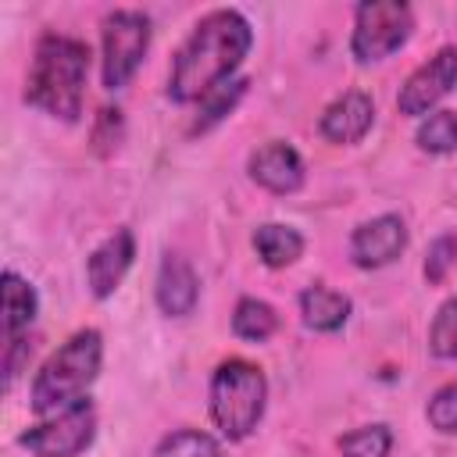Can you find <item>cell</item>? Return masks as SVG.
<instances>
[{"mask_svg": "<svg viewBox=\"0 0 457 457\" xmlns=\"http://www.w3.org/2000/svg\"><path fill=\"white\" fill-rule=\"evenodd\" d=\"M453 264H457V236L453 232H443V236H436L428 243V253H425V264H421L425 282L428 286H439L450 275Z\"/></svg>", "mask_w": 457, "mask_h": 457, "instance_id": "obj_23", "label": "cell"}, {"mask_svg": "<svg viewBox=\"0 0 457 457\" xmlns=\"http://www.w3.org/2000/svg\"><path fill=\"white\" fill-rule=\"evenodd\" d=\"M121 139V111L118 107H104L100 111V121L93 129V143L100 154H111V146H118Z\"/></svg>", "mask_w": 457, "mask_h": 457, "instance_id": "obj_25", "label": "cell"}, {"mask_svg": "<svg viewBox=\"0 0 457 457\" xmlns=\"http://www.w3.org/2000/svg\"><path fill=\"white\" fill-rule=\"evenodd\" d=\"M100 361H104V336L96 328H79L75 336H68L32 378V393H29L32 411L46 418L86 400V389L100 375Z\"/></svg>", "mask_w": 457, "mask_h": 457, "instance_id": "obj_3", "label": "cell"}, {"mask_svg": "<svg viewBox=\"0 0 457 457\" xmlns=\"http://www.w3.org/2000/svg\"><path fill=\"white\" fill-rule=\"evenodd\" d=\"M425 418L436 432L443 436H453L457 432V378L439 386L432 396H428V407H425Z\"/></svg>", "mask_w": 457, "mask_h": 457, "instance_id": "obj_24", "label": "cell"}, {"mask_svg": "<svg viewBox=\"0 0 457 457\" xmlns=\"http://www.w3.org/2000/svg\"><path fill=\"white\" fill-rule=\"evenodd\" d=\"M104 43V86L107 89H125L132 75L139 71L146 50H150V18L132 7H118L104 18L100 29Z\"/></svg>", "mask_w": 457, "mask_h": 457, "instance_id": "obj_6", "label": "cell"}, {"mask_svg": "<svg viewBox=\"0 0 457 457\" xmlns=\"http://www.w3.org/2000/svg\"><path fill=\"white\" fill-rule=\"evenodd\" d=\"M93 436H96V411L86 396L57 414H46L43 421L29 425L18 436V446H25L32 457H79L82 450H89Z\"/></svg>", "mask_w": 457, "mask_h": 457, "instance_id": "obj_7", "label": "cell"}, {"mask_svg": "<svg viewBox=\"0 0 457 457\" xmlns=\"http://www.w3.org/2000/svg\"><path fill=\"white\" fill-rule=\"evenodd\" d=\"M243 93H246V79H228V82H221L218 89H211V93L200 100L196 121L189 125V132H207L211 125H218L221 118H228V114L236 111V104L243 100Z\"/></svg>", "mask_w": 457, "mask_h": 457, "instance_id": "obj_18", "label": "cell"}, {"mask_svg": "<svg viewBox=\"0 0 457 457\" xmlns=\"http://www.w3.org/2000/svg\"><path fill=\"white\" fill-rule=\"evenodd\" d=\"M414 32V11L403 0H368L353 11L350 54L357 64H375L396 54Z\"/></svg>", "mask_w": 457, "mask_h": 457, "instance_id": "obj_5", "label": "cell"}, {"mask_svg": "<svg viewBox=\"0 0 457 457\" xmlns=\"http://www.w3.org/2000/svg\"><path fill=\"white\" fill-rule=\"evenodd\" d=\"M353 303L350 296H343L339 289H328V286H307L300 293V318L307 328L314 332H339L350 318Z\"/></svg>", "mask_w": 457, "mask_h": 457, "instance_id": "obj_14", "label": "cell"}, {"mask_svg": "<svg viewBox=\"0 0 457 457\" xmlns=\"http://www.w3.org/2000/svg\"><path fill=\"white\" fill-rule=\"evenodd\" d=\"M253 250L268 268H289L300 261L303 253V236L293 225L282 221H268L253 228Z\"/></svg>", "mask_w": 457, "mask_h": 457, "instance_id": "obj_16", "label": "cell"}, {"mask_svg": "<svg viewBox=\"0 0 457 457\" xmlns=\"http://www.w3.org/2000/svg\"><path fill=\"white\" fill-rule=\"evenodd\" d=\"M453 86H457V46H443L407 75V82L396 93V107L407 118H428L432 107Z\"/></svg>", "mask_w": 457, "mask_h": 457, "instance_id": "obj_8", "label": "cell"}, {"mask_svg": "<svg viewBox=\"0 0 457 457\" xmlns=\"http://www.w3.org/2000/svg\"><path fill=\"white\" fill-rule=\"evenodd\" d=\"M278 328V314L268 300H257V296H243L232 311V332L246 343H264L271 339Z\"/></svg>", "mask_w": 457, "mask_h": 457, "instance_id": "obj_17", "label": "cell"}, {"mask_svg": "<svg viewBox=\"0 0 457 457\" xmlns=\"http://www.w3.org/2000/svg\"><path fill=\"white\" fill-rule=\"evenodd\" d=\"M375 125V104L368 93L361 89H350L343 96H336L325 111H321V121H318V132L328 139V143H339V146H350V143H361Z\"/></svg>", "mask_w": 457, "mask_h": 457, "instance_id": "obj_12", "label": "cell"}, {"mask_svg": "<svg viewBox=\"0 0 457 457\" xmlns=\"http://www.w3.org/2000/svg\"><path fill=\"white\" fill-rule=\"evenodd\" d=\"M86 75H89V46L75 36L46 32L32 50V64L25 75V104L50 118L79 121Z\"/></svg>", "mask_w": 457, "mask_h": 457, "instance_id": "obj_2", "label": "cell"}, {"mask_svg": "<svg viewBox=\"0 0 457 457\" xmlns=\"http://www.w3.org/2000/svg\"><path fill=\"white\" fill-rule=\"evenodd\" d=\"M389 450H393V432L382 421L361 425V428H353V432H346L339 439V453L343 457H389Z\"/></svg>", "mask_w": 457, "mask_h": 457, "instance_id": "obj_21", "label": "cell"}, {"mask_svg": "<svg viewBox=\"0 0 457 457\" xmlns=\"http://www.w3.org/2000/svg\"><path fill=\"white\" fill-rule=\"evenodd\" d=\"M157 307L168 318H186L193 314L196 300H200V278L193 271V264L182 253H164L161 268H157V286H154Z\"/></svg>", "mask_w": 457, "mask_h": 457, "instance_id": "obj_13", "label": "cell"}, {"mask_svg": "<svg viewBox=\"0 0 457 457\" xmlns=\"http://www.w3.org/2000/svg\"><path fill=\"white\" fill-rule=\"evenodd\" d=\"M246 171H250V179H253L261 189L278 193V196L296 193V189L303 186V175H307L303 157H300L289 143H282V139H271V143L257 146V150L250 154V161H246Z\"/></svg>", "mask_w": 457, "mask_h": 457, "instance_id": "obj_10", "label": "cell"}, {"mask_svg": "<svg viewBox=\"0 0 457 457\" xmlns=\"http://www.w3.org/2000/svg\"><path fill=\"white\" fill-rule=\"evenodd\" d=\"M264 403H268V378L257 364H250L243 357H228L214 368V375H211V421L228 443L246 439L261 425Z\"/></svg>", "mask_w": 457, "mask_h": 457, "instance_id": "obj_4", "label": "cell"}, {"mask_svg": "<svg viewBox=\"0 0 457 457\" xmlns=\"http://www.w3.org/2000/svg\"><path fill=\"white\" fill-rule=\"evenodd\" d=\"M428 350L439 361H457V296L443 300L428 325Z\"/></svg>", "mask_w": 457, "mask_h": 457, "instance_id": "obj_22", "label": "cell"}, {"mask_svg": "<svg viewBox=\"0 0 457 457\" xmlns=\"http://www.w3.org/2000/svg\"><path fill=\"white\" fill-rule=\"evenodd\" d=\"M136 261V239L129 228H114L86 261V282L96 300H107Z\"/></svg>", "mask_w": 457, "mask_h": 457, "instance_id": "obj_11", "label": "cell"}, {"mask_svg": "<svg viewBox=\"0 0 457 457\" xmlns=\"http://www.w3.org/2000/svg\"><path fill=\"white\" fill-rule=\"evenodd\" d=\"M407 246V225L400 214H378L371 221H361L350 236V257L357 268H386L393 264Z\"/></svg>", "mask_w": 457, "mask_h": 457, "instance_id": "obj_9", "label": "cell"}, {"mask_svg": "<svg viewBox=\"0 0 457 457\" xmlns=\"http://www.w3.org/2000/svg\"><path fill=\"white\" fill-rule=\"evenodd\" d=\"M4 339H18L29 332V325L39 314V296L32 289L29 278H21L18 271H4Z\"/></svg>", "mask_w": 457, "mask_h": 457, "instance_id": "obj_15", "label": "cell"}, {"mask_svg": "<svg viewBox=\"0 0 457 457\" xmlns=\"http://www.w3.org/2000/svg\"><path fill=\"white\" fill-rule=\"evenodd\" d=\"M154 457H225V450L214 436L200 428H175L157 443Z\"/></svg>", "mask_w": 457, "mask_h": 457, "instance_id": "obj_19", "label": "cell"}, {"mask_svg": "<svg viewBox=\"0 0 457 457\" xmlns=\"http://www.w3.org/2000/svg\"><path fill=\"white\" fill-rule=\"evenodd\" d=\"M414 139L425 154H436V157L453 154L457 150V114L453 111H432L428 118H421Z\"/></svg>", "mask_w": 457, "mask_h": 457, "instance_id": "obj_20", "label": "cell"}, {"mask_svg": "<svg viewBox=\"0 0 457 457\" xmlns=\"http://www.w3.org/2000/svg\"><path fill=\"white\" fill-rule=\"evenodd\" d=\"M250 46H253V29L239 11L221 7L204 14L175 50L168 96L175 104H200L211 89L236 79V68L243 64Z\"/></svg>", "mask_w": 457, "mask_h": 457, "instance_id": "obj_1", "label": "cell"}]
</instances>
